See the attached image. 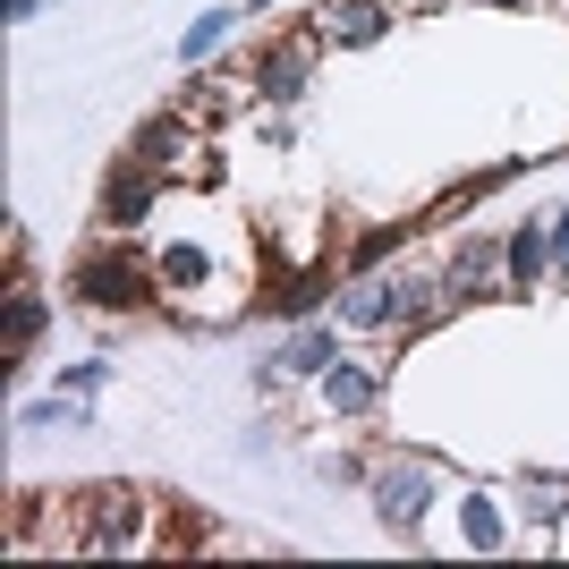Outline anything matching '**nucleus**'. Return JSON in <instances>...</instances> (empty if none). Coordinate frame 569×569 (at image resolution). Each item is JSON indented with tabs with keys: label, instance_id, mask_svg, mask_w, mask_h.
<instances>
[{
	"label": "nucleus",
	"instance_id": "obj_7",
	"mask_svg": "<svg viewBox=\"0 0 569 569\" xmlns=\"http://www.w3.org/2000/svg\"><path fill=\"white\" fill-rule=\"evenodd\" d=\"M332 357H340V340L323 332V323H298V332H289V349L263 357V375H256V382H263V391H281V382H298V375H323Z\"/></svg>",
	"mask_w": 569,
	"mask_h": 569
},
{
	"label": "nucleus",
	"instance_id": "obj_2",
	"mask_svg": "<svg viewBox=\"0 0 569 569\" xmlns=\"http://www.w3.org/2000/svg\"><path fill=\"white\" fill-rule=\"evenodd\" d=\"M144 536V493L137 485H94V493L77 501V552H137Z\"/></svg>",
	"mask_w": 569,
	"mask_h": 569
},
{
	"label": "nucleus",
	"instance_id": "obj_11",
	"mask_svg": "<svg viewBox=\"0 0 569 569\" xmlns=\"http://www.w3.org/2000/svg\"><path fill=\"white\" fill-rule=\"evenodd\" d=\"M501 263H510V289H519V298H536V289H545V272H552V238L527 221V230L501 238Z\"/></svg>",
	"mask_w": 569,
	"mask_h": 569
},
{
	"label": "nucleus",
	"instance_id": "obj_6",
	"mask_svg": "<svg viewBox=\"0 0 569 569\" xmlns=\"http://www.w3.org/2000/svg\"><path fill=\"white\" fill-rule=\"evenodd\" d=\"M307 34L315 43H340V51L382 43V34H391V0H323V9L307 18Z\"/></svg>",
	"mask_w": 569,
	"mask_h": 569
},
{
	"label": "nucleus",
	"instance_id": "obj_19",
	"mask_svg": "<svg viewBox=\"0 0 569 569\" xmlns=\"http://www.w3.org/2000/svg\"><path fill=\"white\" fill-rule=\"evenodd\" d=\"M501 9H527V0H501Z\"/></svg>",
	"mask_w": 569,
	"mask_h": 569
},
{
	"label": "nucleus",
	"instance_id": "obj_10",
	"mask_svg": "<svg viewBox=\"0 0 569 569\" xmlns=\"http://www.w3.org/2000/svg\"><path fill=\"white\" fill-rule=\"evenodd\" d=\"M375 391H382V366H323V375H315V400L323 408H340V417H366V408H375Z\"/></svg>",
	"mask_w": 569,
	"mask_h": 569
},
{
	"label": "nucleus",
	"instance_id": "obj_18",
	"mask_svg": "<svg viewBox=\"0 0 569 569\" xmlns=\"http://www.w3.org/2000/svg\"><path fill=\"white\" fill-rule=\"evenodd\" d=\"M417 9H442V0H417Z\"/></svg>",
	"mask_w": 569,
	"mask_h": 569
},
{
	"label": "nucleus",
	"instance_id": "obj_13",
	"mask_svg": "<svg viewBox=\"0 0 569 569\" xmlns=\"http://www.w3.org/2000/svg\"><path fill=\"white\" fill-rule=\"evenodd\" d=\"M34 332H43V298H34V281H26V272H9V357L34 349Z\"/></svg>",
	"mask_w": 569,
	"mask_h": 569
},
{
	"label": "nucleus",
	"instance_id": "obj_15",
	"mask_svg": "<svg viewBox=\"0 0 569 569\" xmlns=\"http://www.w3.org/2000/svg\"><path fill=\"white\" fill-rule=\"evenodd\" d=\"M230 26H238L230 9H213V18H196V26H188V43H179V60H188V69H196V60H204V51H213L221 34H230Z\"/></svg>",
	"mask_w": 569,
	"mask_h": 569
},
{
	"label": "nucleus",
	"instance_id": "obj_4",
	"mask_svg": "<svg viewBox=\"0 0 569 569\" xmlns=\"http://www.w3.org/2000/svg\"><path fill=\"white\" fill-rule=\"evenodd\" d=\"M137 162L153 170V179H213V153H204V128H196V119H144Z\"/></svg>",
	"mask_w": 569,
	"mask_h": 569
},
{
	"label": "nucleus",
	"instance_id": "obj_20",
	"mask_svg": "<svg viewBox=\"0 0 569 569\" xmlns=\"http://www.w3.org/2000/svg\"><path fill=\"white\" fill-rule=\"evenodd\" d=\"M256 9H263V0H256Z\"/></svg>",
	"mask_w": 569,
	"mask_h": 569
},
{
	"label": "nucleus",
	"instance_id": "obj_9",
	"mask_svg": "<svg viewBox=\"0 0 569 569\" xmlns=\"http://www.w3.org/2000/svg\"><path fill=\"white\" fill-rule=\"evenodd\" d=\"M153 188H162V179H153V170L144 162H128V170H111V179H102V230H137L144 221V204H153Z\"/></svg>",
	"mask_w": 569,
	"mask_h": 569
},
{
	"label": "nucleus",
	"instance_id": "obj_5",
	"mask_svg": "<svg viewBox=\"0 0 569 569\" xmlns=\"http://www.w3.org/2000/svg\"><path fill=\"white\" fill-rule=\"evenodd\" d=\"M485 289H510V263H501V238H459L451 263H442V307H468Z\"/></svg>",
	"mask_w": 569,
	"mask_h": 569
},
{
	"label": "nucleus",
	"instance_id": "obj_16",
	"mask_svg": "<svg viewBox=\"0 0 569 569\" xmlns=\"http://www.w3.org/2000/svg\"><path fill=\"white\" fill-rule=\"evenodd\" d=\"M60 382H69V391H102V382H111V366H69Z\"/></svg>",
	"mask_w": 569,
	"mask_h": 569
},
{
	"label": "nucleus",
	"instance_id": "obj_14",
	"mask_svg": "<svg viewBox=\"0 0 569 569\" xmlns=\"http://www.w3.org/2000/svg\"><path fill=\"white\" fill-rule=\"evenodd\" d=\"M315 298H332V272H323V263H307V272H289V281L263 289V307H281V315H307Z\"/></svg>",
	"mask_w": 569,
	"mask_h": 569
},
{
	"label": "nucleus",
	"instance_id": "obj_3",
	"mask_svg": "<svg viewBox=\"0 0 569 569\" xmlns=\"http://www.w3.org/2000/svg\"><path fill=\"white\" fill-rule=\"evenodd\" d=\"M366 493H375V510H382L391 527H417V519L433 510V493H442V468H433V459H417V451H391V459H375Z\"/></svg>",
	"mask_w": 569,
	"mask_h": 569
},
{
	"label": "nucleus",
	"instance_id": "obj_1",
	"mask_svg": "<svg viewBox=\"0 0 569 569\" xmlns=\"http://www.w3.org/2000/svg\"><path fill=\"white\" fill-rule=\"evenodd\" d=\"M77 289V307H94V315H137L162 298V281H153V256H137V247H86L69 272Z\"/></svg>",
	"mask_w": 569,
	"mask_h": 569
},
{
	"label": "nucleus",
	"instance_id": "obj_8",
	"mask_svg": "<svg viewBox=\"0 0 569 569\" xmlns=\"http://www.w3.org/2000/svg\"><path fill=\"white\" fill-rule=\"evenodd\" d=\"M307 43H315V34H289V43H272V51H263V69H256V94H263V102H298V94L315 86Z\"/></svg>",
	"mask_w": 569,
	"mask_h": 569
},
{
	"label": "nucleus",
	"instance_id": "obj_17",
	"mask_svg": "<svg viewBox=\"0 0 569 569\" xmlns=\"http://www.w3.org/2000/svg\"><path fill=\"white\" fill-rule=\"evenodd\" d=\"M552 281H569V213L552 221Z\"/></svg>",
	"mask_w": 569,
	"mask_h": 569
},
{
	"label": "nucleus",
	"instance_id": "obj_12",
	"mask_svg": "<svg viewBox=\"0 0 569 569\" xmlns=\"http://www.w3.org/2000/svg\"><path fill=\"white\" fill-rule=\"evenodd\" d=\"M501 501H510L527 527H545L552 510H569V476H501Z\"/></svg>",
	"mask_w": 569,
	"mask_h": 569
}]
</instances>
